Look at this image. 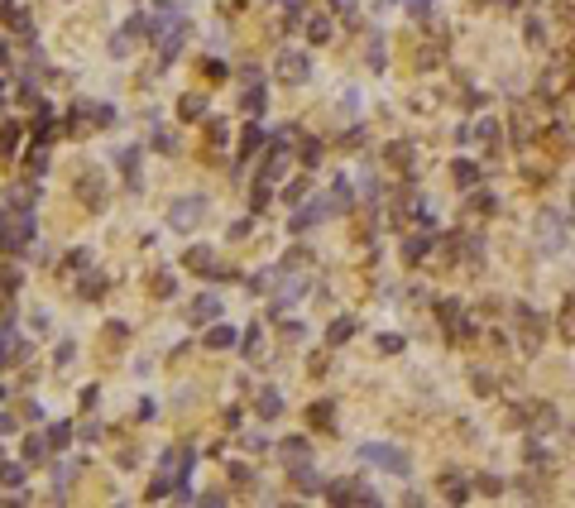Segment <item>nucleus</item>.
I'll return each mask as SVG.
<instances>
[{"mask_svg": "<svg viewBox=\"0 0 575 508\" xmlns=\"http://www.w3.org/2000/svg\"><path fill=\"white\" fill-rule=\"evenodd\" d=\"M29 240H34V216H29V211L0 216V250H24Z\"/></svg>", "mask_w": 575, "mask_h": 508, "instance_id": "obj_1", "label": "nucleus"}, {"mask_svg": "<svg viewBox=\"0 0 575 508\" xmlns=\"http://www.w3.org/2000/svg\"><path fill=\"white\" fill-rule=\"evenodd\" d=\"M206 211H211V202H206L201 192H196V197H178V202L168 206V225H173V230H192Z\"/></svg>", "mask_w": 575, "mask_h": 508, "instance_id": "obj_2", "label": "nucleus"}, {"mask_svg": "<svg viewBox=\"0 0 575 508\" xmlns=\"http://www.w3.org/2000/svg\"><path fill=\"white\" fill-rule=\"evenodd\" d=\"M360 460H370L379 470H393V475H407V456L393 451V446H360Z\"/></svg>", "mask_w": 575, "mask_h": 508, "instance_id": "obj_3", "label": "nucleus"}, {"mask_svg": "<svg viewBox=\"0 0 575 508\" xmlns=\"http://www.w3.org/2000/svg\"><path fill=\"white\" fill-rule=\"evenodd\" d=\"M279 77H283L288 87L307 82V77H312V63H307V53H283V58H279Z\"/></svg>", "mask_w": 575, "mask_h": 508, "instance_id": "obj_4", "label": "nucleus"}, {"mask_svg": "<svg viewBox=\"0 0 575 508\" xmlns=\"http://www.w3.org/2000/svg\"><path fill=\"white\" fill-rule=\"evenodd\" d=\"M0 19H5V29H10V34L34 39V29H29V10H24L19 0H5V5H0Z\"/></svg>", "mask_w": 575, "mask_h": 508, "instance_id": "obj_5", "label": "nucleus"}, {"mask_svg": "<svg viewBox=\"0 0 575 508\" xmlns=\"http://www.w3.org/2000/svg\"><path fill=\"white\" fill-rule=\"evenodd\" d=\"M331 211H336V206L326 202V197H321V202H307L297 216H288V230H312V225H316L321 216H331Z\"/></svg>", "mask_w": 575, "mask_h": 508, "instance_id": "obj_6", "label": "nucleus"}, {"mask_svg": "<svg viewBox=\"0 0 575 508\" xmlns=\"http://www.w3.org/2000/svg\"><path fill=\"white\" fill-rule=\"evenodd\" d=\"M188 269H192V274H201V278H225V264H221L211 250H192V254H188Z\"/></svg>", "mask_w": 575, "mask_h": 508, "instance_id": "obj_7", "label": "nucleus"}, {"mask_svg": "<svg viewBox=\"0 0 575 508\" xmlns=\"http://www.w3.org/2000/svg\"><path fill=\"white\" fill-rule=\"evenodd\" d=\"M216 316H221V298H216V293H201V298L188 307L192 326H206V321H216Z\"/></svg>", "mask_w": 575, "mask_h": 508, "instance_id": "obj_8", "label": "nucleus"}, {"mask_svg": "<svg viewBox=\"0 0 575 508\" xmlns=\"http://www.w3.org/2000/svg\"><path fill=\"white\" fill-rule=\"evenodd\" d=\"M283 168H288V144H274L269 159H264V168H259V183H279Z\"/></svg>", "mask_w": 575, "mask_h": 508, "instance_id": "obj_9", "label": "nucleus"}, {"mask_svg": "<svg viewBox=\"0 0 575 508\" xmlns=\"http://www.w3.org/2000/svg\"><path fill=\"white\" fill-rule=\"evenodd\" d=\"M29 480V460H0V485L5 489H19Z\"/></svg>", "mask_w": 575, "mask_h": 508, "instance_id": "obj_10", "label": "nucleus"}, {"mask_svg": "<svg viewBox=\"0 0 575 508\" xmlns=\"http://www.w3.org/2000/svg\"><path fill=\"white\" fill-rule=\"evenodd\" d=\"M235 341H240V336H235V326H225V321H216V326L206 331V345H211V350H230Z\"/></svg>", "mask_w": 575, "mask_h": 508, "instance_id": "obj_11", "label": "nucleus"}, {"mask_svg": "<svg viewBox=\"0 0 575 508\" xmlns=\"http://www.w3.org/2000/svg\"><path fill=\"white\" fill-rule=\"evenodd\" d=\"M288 480H292V485H297L302 494H316V489H321V480H316V475L307 470V460H302V465H288Z\"/></svg>", "mask_w": 575, "mask_h": 508, "instance_id": "obj_12", "label": "nucleus"}, {"mask_svg": "<svg viewBox=\"0 0 575 508\" xmlns=\"http://www.w3.org/2000/svg\"><path fill=\"white\" fill-rule=\"evenodd\" d=\"M254 412H259V417H279V412H283V394H279V389H259Z\"/></svg>", "mask_w": 575, "mask_h": 508, "instance_id": "obj_13", "label": "nucleus"}, {"mask_svg": "<svg viewBox=\"0 0 575 508\" xmlns=\"http://www.w3.org/2000/svg\"><path fill=\"white\" fill-rule=\"evenodd\" d=\"M149 288H154V298H173V293H178V278H173V269H154Z\"/></svg>", "mask_w": 575, "mask_h": 508, "instance_id": "obj_14", "label": "nucleus"}, {"mask_svg": "<svg viewBox=\"0 0 575 508\" xmlns=\"http://www.w3.org/2000/svg\"><path fill=\"white\" fill-rule=\"evenodd\" d=\"M355 494H360L355 480H331V485H326V499H331V504H355Z\"/></svg>", "mask_w": 575, "mask_h": 508, "instance_id": "obj_15", "label": "nucleus"}, {"mask_svg": "<svg viewBox=\"0 0 575 508\" xmlns=\"http://www.w3.org/2000/svg\"><path fill=\"white\" fill-rule=\"evenodd\" d=\"M48 446L63 456V451L72 446V422H53V427H48Z\"/></svg>", "mask_w": 575, "mask_h": 508, "instance_id": "obj_16", "label": "nucleus"}, {"mask_svg": "<svg viewBox=\"0 0 575 508\" xmlns=\"http://www.w3.org/2000/svg\"><path fill=\"white\" fill-rule=\"evenodd\" d=\"M279 446H283V460H288V465H302V460H307V456H312V451H307V441H302V436H288V441H279Z\"/></svg>", "mask_w": 575, "mask_h": 508, "instance_id": "obj_17", "label": "nucleus"}, {"mask_svg": "<svg viewBox=\"0 0 575 508\" xmlns=\"http://www.w3.org/2000/svg\"><path fill=\"white\" fill-rule=\"evenodd\" d=\"M245 115H259V110H264V105H269V96H264V87H259V82H250V87H245Z\"/></svg>", "mask_w": 575, "mask_h": 508, "instance_id": "obj_18", "label": "nucleus"}, {"mask_svg": "<svg viewBox=\"0 0 575 508\" xmlns=\"http://www.w3.org/2000/svg\"><path fill=\"white\" fill-rule=\"evenodd\" d=\"M254 149H264V130H259V125H245V134H240V154L250 159Z\"/></svg>", "mask_w": 575, "mask_h": 508, "instance_id": "obj_19", "label": "nucleus"}, {"mask_svg": "<svg viewBox=\"0 0 575 508\" xmlns=\"http://www.w3.org/2000/svg\"><path fill=\"white\" fill-rule=\"evenodd\" d=\"M120 168H125L130 187H139V149H120Z\"/></svg>", "mask_w": 575, "mask_h": 508, "instance_id": "obj_20", "label": "nucleus"}, {"mask_svg": "<svg viewBox=\"0 0 575 508\" xmlns=\"http://www.w3.org/2000/svg\"><path fill=\"white\" fill-rule=\"evenodd\" d=\"M350 336H355V321H350V316H341V321H331V331H326V341H331V345H345Z\"/></svg>", "mask_w": 575, "mask_h": 508, "instance_id": "obj_21", "label": "nucleus"}, {"mask_svg": "<svg viewBox=\"0 0 575 508\" xmlns=\"http://www.w3.org/2000/svg\"><path fill=\"white\" fill-rule=\"evenodd\" d=\"M48 451H53V446H48V436H29V441H24V460H29V465H39Z\"/></svg>", "mask_w": 575, "mask_h": 508, "instance_id": "obj_22", "label": "nucleus"}, {"mask_svg": "<svg viewBox=\"0 0 575 508\" xmlns=\"http://www.w3.org/2000/svg\"><path fill=\"white\" fill-rule=\"evenodd\" d=\"M82 202L87 206H105V183H101V178H87V183H82Z\"/></svg>", "mask_w": 575, "mask_h": 508, "instance_id": "obj_23", "label": "nucleus"}, {"mask_svg": "<svg viewBox=\"0 0 575 508\" xmlns=\"http://www.w3.org/2000/svg\"><path fill=\"white\" fill-rule=\"evenodd\" d=\"M307 39H312V43H326V39H331V19H326V14L307 19Z\"/></svg>", "mask_w": 575, "mask_h": 508, "instance_id": "obj_24", "label": "nucleus"}, {"mask_svg": "<svg viewBox=\"0 0 575 508\" xmlns=\"http://www.w3.org/2000/svg\"><path fill=\"white\" fill-rule=\"evenodd\" d=\"M19 139H24V130H19V125H5V130H0V154H14Z\"/></svg>", "mask_w": 575, "mask_h": 508, "instance_id": "obj_25", "label": "nucleus"}, {"mask_svg": "<svg viewBox=\"0 0 575 508\" xmlns=\"http://www.w3.org/2000/svg\"><path fill=\"white\" fill-rule=\"evenodd\" d=\"M206 115V101L201 96H183V120H201Z\"/></svg>", "mask_w": 575, "mask_h": 508, "instance_id": "obj_26", "label": "nucleus"}, {"mask_svg": "<svg viewBox=\"0 0 575 508\" xmlns=\"http://www.w3.org/2000/svg\"><path fill=\"white\" fill-rule=\"evenodd\" d=\"M331 206H336V211H350V183H336V187H331Z\"/></svg>", "mask_w": 575, "mask_h": 508, "instance_id": "obj_27", "label": "nucleus"}, {"mask_svg": "<svg viewBox=\"0 0 575 508\" xmlns=\"http://www.w3.org/2000/svg\"><path fill=\"white\" fill-rule=\"evenodd\" d=\"M225 72H230V68H225V63H216V58H206V63H201V77H211V82H225Z\"/></svg>", "mask_w": 575, "mask_h": 508, "instance_id": "obj_28", "label": "nucleus"}, {"mask_svg": "<svg viewBox=\"0 0 575 508\" xmlns=\"http://www.w3.org/2000/svg\"><path fill=\"white\" fill-rule=\"evenodd\" d=\"M312 422H316V427H331V422H336L331 403H312Z\"/></svg>", "mask_w": 575, "mask_h": 508, "instance_id": "obj_29", "label": "nucleus"}, {"mask_svg": "<svg viewBox=\"0 0 575 508\" xmlns=\"http://www.w3.org/2000/svg\"><path fill=\"white\" fill-rule=\"evenodd\" d=\"M24 168H29V173H34V178H39V173H43V168H48V154H43V149H34V154H29V159H24Z\"/></svg>", "mask_w": 575, "mask_h": 508, "instance_id": "obj_30", "label": "nucleus"}, {"mask_svg": "<svg viewBox=\"0 0 575 508\" xmlns=\"http://www.w3.org/2000/svg\"><path fill=\"white\" fill-rule=\"evenodd\" d=\"M72 475H77V465H72V460H63V465H53V485H58V489H63V485H68Z\"/></svg>", "mask_w": 575, "mask_h": 508, "instance_id": "obj_31", "label": "nucleus"}, {"mask_svg": "<svg viewBox=\"0 0 575 508\" xmlns=\"http://www.w3.org/2000/svg\"><path fill=\"white\" fill-rule=\"evenodd\" d=\"M206 134H211V144H225V120L211 115V120H206Z\"/></svg>", "mask_w": 575, "mask_h": 508, "instance_id": "obj_32", "label": "nucleus"}, {"mask_svg": "<svg viewBox=\"0 0 575 508\" xmlns=\"http://www.w3.org/2000/svg\"><path fill=\"white\" fill-rule=\"evenodd\" d=\"M230 480H235L240 489H250V485H254V470H245V465H230Z\"/></svg>", "mask_w": 575, "mask_h": 508, "instance_id": "obj_33", "label": "nucleus"}, {"mask_svg": "<svg viewBox=\"0 0 575 508\" xmlns=\"http://www.w3.org/2000/svg\"><path fill=\"white\" fill-rule=\"evenodd\" d=\"M10 355H19V350H14V336H10V326H5V331H0V365H5Z\"/></svg>", "mask_w": 575, "mask_h": 508, "instance_id": "obj_34", "label": "nucleus"}, {"mask_svg": "<svg viewBox=\"0 0 575 508\" xmlns=\"http://www.w3.org/2000/svg\"><path fill=\"white\" fill-rule=\"evenodd\" d=\"M101 293H105V278H101V274H96V278H87V283H82V298H101Z\"/></svg>", "mask_w": 575, "mask_h": 508, "instance_id": "obj_35", "label": "nucleus"}, {"mask_svg": "<svg viewBox=\"0 0 575 508\" xmlns=\"http://www.w3.org/2000/svg\"><path fill=\"white\" fill-rule=\"evenodd\" d=\"M288 202H302L307 197V178H297V183H288V192H283Z\"/></svg>", "mask_w": 575, "mask_h": 508, "instance_id": "obj_36", "label": "nucleus"}, {"mask_svg": "<svg viewBox=\"0 0 575 508\" xmlns=\"http://www.w3.org/2000/svg\"><path fill=\"white\" fill-rule=\"evenodd\" d=\"M370 63H374V68H383V39H379V34L370 39Z\"/></svg>", "mask_w": 575, "mask_h": 508, "instance_id": "obj_37", "label": "nucleus"}, {"mask_svg": "<svg viewBox=\"0 0 575 508\" xmlns=\"http://www.w3.org/2000/svg\"><path fill=\"white\" fill-rule=\"evenodd\" d=\"M422 254H427V240L412 235V240H407V259H422Z\"/></svg>", "mask_w": 575, "mask_h": 508, "instance_id": "obj_38", "label": "nucleus"}, {"mask_svg": "<svg viewBox=\"0 0 575 508\" xmlns=\"http://www.w3.org/2000/svg\"><path fill=\"white\" fill-rule=\"evenodd\" d=\"M92 264V250H72V259H68V269H87Z\"/></svg>", "mask_w": 575, "mask_h": 508, "instance_id": "obj_39", "label": "nucleus"}, {"mask_svg": "<svg viewBox=\"0 0 575 508\" xmlns=\"http://www.w3.org/2000/svg\"><path fill=\"white\" fill-rule=\"evenodd\" d=\"M105 341L120 345V341H125V321H110V326H105Z\"/></svg>", "mask_w": 575, "mask_h": 508, "instance_id": "obj_40", "label": "nucleus"}, {"mask_svg": "<svg viewBox=\"0 0 575 508\" xmlns=\"http://www.w3.org/2000/svg\"><path fill=\"white\" fill-rule=\"evenodd\" d=\"M240 345H245V355H254L259 350V326H250V336H240Z\"/></svg>", "mask_w": 575, "mask_h": 508, "instance_id": "obj_41", "label": "nucleus"}, {"mask_svg": "<svg viewBox=\"0 0 575 508\" xmlns=\"http://www.w3.org/2000/svg\"><path fill=\"white\" fill-rule=\"evenodd\" d=\"M264 202H269V183H264V187H254V197H250V211H264Z\"/></svg>", "mask_w": 575, "mask_h": 508, "instance_id": "obj_42", "label": "nucleus"}, {"mask_svg": "<svg viewBox=\"0 0 575 508\" xmlns=\"http://www.w3.org/2000/svg\"><path fill=\"white\" fill-rule=\"evenodd\" d=\"M110 53H115V58H125V53H130V34H120V39H110Z\"/></svg>", "mask_w": 575, "mask_h": 508, "instance_id": "obj_43", "label": "nucleus"}, {"mask_svg": "<svg viewBox=\"0 0 575 508\" xmlns=\"http://www.w3.org/2000/svg\"><path fill=\"white\" fill-rule=\"evenodd\" d=\"M154 149H159V154H173V149H178V139H168V134H154Z\"/></svg>", "mask_w": 575, "mask_h": 508, "instance_id": "obj_44", "label": "nucleus"}, {"mask_svg": "<svg viewBox=\"0 0 575 508\" xmlns=\"http://www.w3.org/2000/svg\"><path fill=\"white\" fill-rule=\"evenodd\" d=\"M321 159V144H302V163H316Z\"/></svg>", "mask_w": 575, "mask_h": 508, "instance_id": "obj_45", "label": "nucleus"}, {"mask_svg": "<svg viewBox=\"0 0 575 508\" xmlns=\"http://www.w3.org/2000/svg\"><path fill=\"white\" fill-rule=\"evenodd\" d=\"M456 178L461 183H475V163H456Z\"/></svg>", "mask_w": 575, "mask_h": 508, "instance_id": "obj_46", "label": "nucleus"}, {"mask_svg": "<svg viewBox=\"0 0 575 508\" xmlns=\"http://www.w3.org/2000/svg\"><path fill=\"white\" fill-rule=\"evenodd\" d=\"M19 407H24V417H29V422H39V417H43V407L34 403V398H29V403H19Z\"/></svg>", "mask_w": 575, "mask_h": 508, "instance_id": "obj_47", "label": "nucleus"}, {"mask_svg": "<svg viewBox=\"0 0 575 508\" xmlns=\"http://www.w3.org/2000/svg\"><path fill=\"white\" fill-rule=\"evenodd\" d=\"M101 436V422H82V441H96Z\"/></svg>", "mask_w": 575, "mask_h": 508, "instance_id": "obj_48", "label": "nucleus"}, {"mask_svg": "<svg viewBox=\"0 0 575 508\" xmlns=\"http://www.w3.org/2000/svg\"><path fill=\"white\" fill-rule=\"evenodd\" d=\"M427 10H432V0H412V14H417V19H422Z\"/></svg>", "mask_w": 575, "mask_h": 508, "instance_id": "obj_49", "label": "nucleus"}, {"mask_svg": "<svg viewBox=\"0 0 575 508\" xmlns=\"http://www.w3.org/2000/svg\"><path fill=\"white\" fill-rule=\"evenodd\" d=\"M10 427H14V422H10V417H5V412H0V431H10Z\"/></svg>", "mask_w": 575, "mask_h": 508, "instance_id": "obj_50", "label": "nucleus"}, {"mask_svg": "<svg viewBox=\"0 0 575 508\" xmlns=\"http://www.w3.org/2000/svg\"><path fill=\"white\" fill-rule=\"evenodd\" d=\"M0 101H5V82H0Z\"/></svg>", "mask_w": 575, "mask_h": 508, "instance_id": "obj_51", "label": "nucleus"}, {"mask_svg": "<svg viewBox=\"0 0 575 508\" xmlns=\"http://www.w3.org/2000/svg\"><path fill=\"white\" fill-rule=\"evenodd\" d=\"M0 398H5V389H0Z\"/></svg>", "mask_w": 575, "mask_h": 508, "instance_id": "obj_52", "label": "nucleus"}]
</instances>
